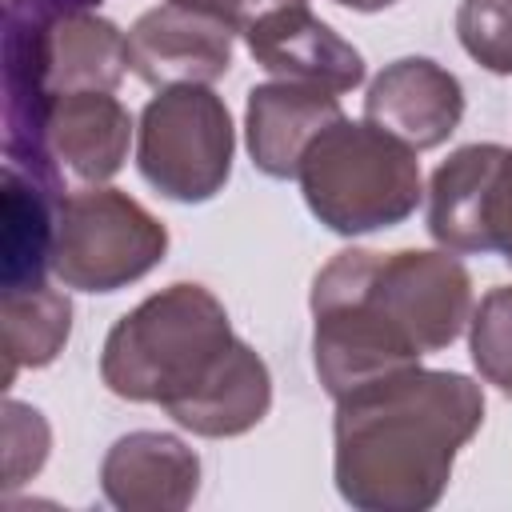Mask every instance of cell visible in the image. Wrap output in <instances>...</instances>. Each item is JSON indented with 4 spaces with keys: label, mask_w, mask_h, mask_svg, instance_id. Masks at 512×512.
Segmentation results:
<instances>
[{
    "label": "cell",
    "mask_w": 512,
    "mask_h": 512,
    "mask_svg": "<svg viewBox=\"0 0 512 512\" xmlns=\"http://www.w3.org/2000/svg\"><path fill=\"white\" fill-rule=\"evenodd\" d=\"M312 364L332 400L408 372L472 320V276L444 252H336L312 280Z\"/></svg>",
    "instance_id": "1"
},
{
    "label": "cell",
    "mask_w": 512,
    "mask_h": 512,
    "mask_svg": "<svg viewBox=\"0 0 512 512\" xmlns=\"http://www.w3.org/2000/svg\"><path fill=\"white\" fill-rule=\"evenodd\" d=\"M484 424V396L460 372L408 368L336 400V488L364 512H424L456 452Z\"/></svg>",
    "instance_id": "2"
},
{
    "label": "cell",
    "mask_w": 512,
    "mask_h": 512,
    "mask_svg": "<svg viewBox=\"0 0 512 512\" xmlns=\"http://www.w3.org/2000/svg\"><path fill=\"white\" fill-rule=\"evenodd\" d=\"M128 72V36L100 0H8L4 8V164L64 196L44 116L64 92H112Z\"/></svg>",
    "instance_id": "3"
},
{
    "label": "cell",
    "mask_w": 512,
    "mask_h": 512,
    "mask_svg": "<svg viewBox=\"0 0 512 512\" xmlns=\"http://www.w3.org/2000/svg\"><path fill=\"white\" fill-rule=\"evenodd\" d=\"M224 304L200 284H172L124 312L100 352L104 384L136 404H176L232 344Z\"/></svg>",
    "instance_id": "4"
},
{
    "label": "cell",
    "mask_w": 512,
    "mask_h": 512,
    "mask_svg": "<svg viewBox=\"0 0 512 512\" xmlns=\"http://www.w3.org/2000/svg\"><path fill=\"white\" fill-rule=\"evenodd\" d=\"M296 180L312 216L340 236H364L408 220L424 192L408 144L368 120L352 124L344 116L312 140Z\"/></svg>",
    "instance_id": "5"
},
{
    "label": "cell",
    "mask_w": 512,
    "mask_h": 512,
    "mask_svg": "<svg viewBox=\"0 0 512 512\" xmlns=\"http://www.w3.org/2000/svg\"><path fill=\"white\" fill-rule=\"evenodd\" d=\"M168 252V228L128 192L88 184L60 200L52 272L76 292H116Z\"/></svg>",
    "instance_id": "6"
},
{
    "label": "cell",
    "mask_w": 512,
    "mask_h": 512,
    "mask_svg": "<svg viewBox=\"0 0 512 512\" xmlns=\"http://www.w3.org/2000/svg\"><path fill=\"white\" fill-rule=\"evenodd\" d=\"M232 116L208 84L160 88L140 112L136 164L140 176L168 200L204 204L232 172Z\"/></svg>",
    "instance_id": "7"
},
{
    "label": "cell",
    "mask_w": 512,
    "mask_h": 512,
    "mask_svg": "<svg viewBox=\"0 0 512 512\" xmlns=\"http://www.w3.org/2000/svg\"><path fill=\"white\" fill-rule=\"evenodd\" d=\"M232 24L208 8L168 0L128 32V68L152 88L212 84L232 64Z\"/></svg>",
    "instance_id": "8"
},
{
    "label": "cell",
    "mask_w": 512,
    "mask_h": 512,
    "mask_svg": "<svg viewBox=\"0 0 512 512\" xmlns=\"http://www.w3.org/2000/svg\"><path fill=\"white\" fill-rule=\"evenodd\" d=\"M244 44L252 60L280 80L316 84L328 92H352L364 80V56L336 36L320 16H312L308 0H288L244 28Z\"/></svg>",
    "instance_id": "9"
},
{
    "label": "cell",
    "mask_w": 512,
    "mask_h": 512,
    "mask_svg": "<svg viewBox=\"0 0 512 512\" xmlns=\"http://www.w3.org/2000/svg\"><path fill=\"white\" fill-rule=\"evenodd\" d=\"M464 116L460 80L428 56L392 60L364 96V120L396 136L412 152L440 148Z\"/></svg>",
    "instance_id": "10"
},
{
    "label": "cell",
    "mask_w": 512,
    "mask_h": 512,
    "mask_svg": "<svg viewBox=\"0 0 512 512\" xmlns=\"http://www.w3.org/2000/svg\"><path fill=\"white\" fill-rule=\"evenodd\" d=\"M340 116H344L340 100L328 88L296 84V80L256 84L244 108L248 156L264 176L288 180L300 172V160L312 148V140L324 128H332Z\"/></svg>",
    "instance_id": "11"
},
{
    "label": "cell",
    "mask_w": 512,
    "mask_h": 512,
    "mask_svg": "<svg viewBox=\"0 0 512 512\" xmlns=\"http://www.w3.org/2000/svg\"><path fill=\"white\" fill-rule=\"evenodd\" d=\"M100 488L124 512H180L200 488V460L168 432H128L108 448Z\"/></svg>",
    "instance_id": "12"
},
{
    "label": "cell",
    "mask_w": 512,
    "mask_h": 512,
    "mask_svg": "<svg viewBox=\"0 0 512 512\" xmlns=\"http://www.w3.org/2000/svg\"><path fill=\"white\" fill-rule=\"evenodd\" d=\"M44 144L60 172L80 184H104L128 160L132 116L112 92H64L48 104Z\"/></svg>",
    "instance_id": "13"
},
{
    "label": "cell",
    "mask_w": 512,
    "mask_h": 512,
    "mask_svg": "<svg viewBox=\"0 0 512 512\" xmlns=\"http://www.w3.org/2000/svg\"><path fill=\"white\" fill-rule=\"evenodd\" d=\"M268 404H272L268 364L244 340H232L220 352V360L208 368V376L164 412L196 436L224 440L256 428L268 416Z\"/></svg>",
    "instance_id": "14"
},
{
    "label": "cell",
    "mask_w": 512,
    "mask_h": 512,
    "mask_svg": "<svg viewBox=\"0 0 512 512\" xmlns=\"http://www.w3.org/2000/svg\"><path fill=\"white\" fill-rule=\"evenodd\" d=\"M504 144L456 148L428 184V232L448 252H492L488 244V196L504 164Z\"/></svg>",
    "instance_id": "15"
},
{
    "label": "cell",
    "mask_w": 512,
    "mask_h": 512,
    "mask_svg": "<svg viewBox=\"0 0 512 512\" xmlns=\"http://www.w3.org/2000/svg\"><path fill=\"white\" fill-rule=\"evenodd\" d=\"M4 200V236H0V292L8 288H36L52 268L56 248V220H60V192L40 184L36 176L4 164L0 176Z\"/></svg>",
    "instance_id": "16"
},
{
    "label": "cell",
    "mask_w": 512,
    "mask_h": 512,
    "mask_svg": "<svg viewBox=\"0 0 512 512\" xmlns=\"http://www.w3.org/2000/svg\"><path fill=\"white\" fill-rule=\"evenodd\" d=\"M72 332V304L60 288H8L0 292V352L4 388L20 368H44L60 356Z\"/></svg>",
    "instance_id": "17"
},
{
    "label": "cell",
    "mask_w": 512,
    "mask_h": 512,
    "mask_svg": "<svg viewBox=\"0 0 512 512\" xmlns=\"http://www.w3.org/2000/svg\"><path fill=\"white\" fill-rule=\"evenodd\" d=\"M468 348L476 372L512 396V284L484 292L480 308L468 320Z\"/></svg>",
    "instance_id": "18"
},
{
    "label": "cell",
    "mask_w": 512,
    "mask_h": 512,
    "mask_svg": "<svg viewBox=\"0 0 512 512\" xmlns=\"http://www.w3.org/2000/svg\"><path fill=\"white\" fill-rule=\"evenodd\" d=\"M456 36L480 68L496 76L512 72V0H460Z\"/></svg>",
    "instance_id": "19"
},
{
    "label": "cell",
    "mask_w": 512,
    "mask_h": 512,
    "mask_svg": "<svg viewBox=\"0 0 512 512\" xmlns=\"http://www.w3.org/2000/svg\"><path fill=\"white\" fill-rule=\"evenodd\" d=\"M48 456V424L32 404L4 400V488H20Z\"/></svg>",
    "instance_id": "20"
},
{
    "label": "cell",
    "mask_w": 512,
    "mask_h": 512,
    "mask_svg": "<svg viewBox=\"0 0 512 512\" xmlns=\"http://www.w3.org/2000/svg\"><path fill=\"white\" fill-rule=\"evenodd\" d=\"M488 244L512 264V148L504 152V164L492 180L488 196Z\"/></svg>",
    "instance_id": "21"
},
{
    "label": "cell",
    "mask_w": 512,
    "mask_h": 512,
    "mask_svg": "<svg viewBox=\"0 0 512 512\" xmlns=\"http://www.w3.org/2000/svg\"><path fill=\"white\" fill-rule=\"evenodd\" d=\"M180 4H196V8H208V12H216V16H224L236 32H244L256 16H264L268 8H276V4H288V0H180Z\"/></svg>",
    "instance_id": "22"
},
{
    "label": "cell",
    "mask_w": 512,
    "mask_h": 512,
    "mask_svg": "<svg viewBox=\"0 0 512 512\" xmlns=\"http://www.w3.org/2000/svg\"><path fill=\"white\" fill-rule=\"evenodd\" d=\"M332 4H344V8H352V12H380V8H388V4H396V0H332Z\"/></svg>",
    "instance_id": "23"
}]
</instances>
